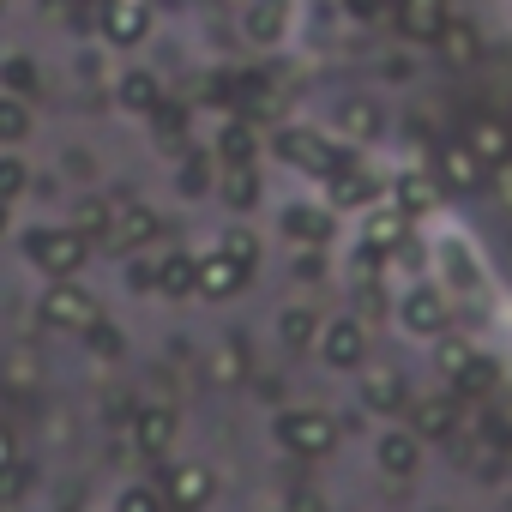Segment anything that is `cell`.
<instances>
[{
  "label": "cell",
  "mask_w": 512,
  "mask_h": 512,
  "mask_svg": "<svg viewBox=\"0 0 512 512\" xmlns=\"http://www.w3.org/2000/svg\"><path fill=\"white\" fill-rule=\"evenodd\" d=\"M284 446L302 452V458H320V452L338 446V428L326 416H284Z\"/></svg>",
  "instance_id": "6da1fadb"
},
{
  "label": "cell",
  "mask_w": 512,
  "mask_h": 512,
  "mask_svg": "<svg viewBox=\"0 0 512 512\" xmlns=\"http://www.w3.org/2000/svg\"><path fill=\"white\" fill-rule=\"evenodd\" d=\"M163 500H169V506H187V512H193V506H205V500H211V470H199V464H181V470L169 476Z\"/></svg>",
  "instance_id": "7a4b0ae2"
},
{
  "label": "cell",
  "mask_w": 512,
  "mask_h": 512,
  "mask_svg": "<svg viewBox=\"0 0 512 512\" xmlns=\"http://www.w3.org/2000/svg\"><path fill=\"white\" fill-rule=\"evenodd\" d=\"M380 464H386V476H410L416 470V440L410 434H386L380 440Z\"/></svg>",
  "instance_id": "3957f363"
},
{
  "label": "cell",
  "mask_w": 512,
  "mask_h": 512,
  "mask_svg": "<svg viewBox=\"0 0 512 512\" xmlns=\"http://www.w3.org/2000/svg\"><path fill=\"white\" fill-rule=\"evenodd\" d=\"M25 488H31V470L25 464H0V506H13V500H25Z\"/></svg>",
  "instance_id": "277c9868"
},
{
  "label": "cell",
  "mask_w": 512,
  "mask_h": 512,
  "mask_svg": "<svg viewBox=\"0 0 512 512\" xmlns=\"http://www.w3.org/2000/svg\"><path fill=\"white\" fill-rule=\"evenodd\" d=\"M169 434H175V428H169V416H163V410H151V416L139 422V446H145V452H163V446H169Z\"/></svg>",
  "instance_id": "5b68a950"
},
{
  "label": "cell",
  "mask_w": 512,
  "mask_h": 512,
  "mask_svg": "<svg viewBox=\"0 0 512 512\" xmlns=\"http://www.w3.org/2000/svg\"><path fill=\"white\" fill-rule=\"evenodd\" d=\"M452 428V410L446 404H422L416 410V434H446Z\"/></svg>",
  "instance_id": "8992f818"
},
{
  "label": "cell",
  "mask_w": 512,
  "mask_h": 512,
  "mask_svg": "<svg viewBox=\"0 0 512 512\" xmlns=\"http://www.w3.org/2000/svg\"><path fill=\"white\" fill-rule=\"evenodd\" d=\"M115 512H163V494H151V488H127V494L115 500Z\"/></svg>",
  "instance_id": "52a82bcc"
},
{
  "label": "cell",
  "mask_w": 512,
  "mask_h": 512,
  "mask_svg": "<svg viewBox=\"0 0 512 512\" xmlns=\"http://www.w3.org/2000/svg\"><path fill=\"white\" fill-rule=\"evenodd\" d=\"M326 356H332V362H356V356H362V344H356V332H350V326H344V332H332V344H326Z\"/></svg>",
  "instance_id": "ba28073f"
},
{
  "label": "cell",
  "mask_w": 512,
  "mask_h": 512,
  "mask_svg": "<svg viewBox=\"0 0 512 512\" xmlns=\"http://www.w3.org/2000/svg\"><path fill=\"white\" fill-rule=\"evenodd\" d=\"M368 398H374V404H386V410H392V404H398V380H386V374H380V380H374V386H368Z\"/></svg>",
  "instance_id": "9c48e42d"
},
{
  "label": "cell",
  "mask_w": 512,
  "mask_h": 512,
  "mask_svg": "<svg viewBox=\"0 0 512 512\" xmlns=\"http://www.w3.org/2000/svg\"><path fill=\"white\" fill-rule=\"evenodd\" d=\"M434 314H440V308H434V302H428V296H416V302H410V320H416V326H428V320H434Z\"/></svg>",
  "instance_id": "30bf717a"
},
{
  "label": "cell",
  "mask_w": 512,
  "mask_h": 512,
  "mask_svg": "<svg viewBox=\"0 0 512 512\" xmlns=\"http://www.w3.org/2000/svg\"><path fill=\"white\" fill-rule=\"evenodd\" d=\"M7 458H13V446H7V440H0V464H7Z\"/></svg>",
  "instance_id": "8fae6325"
},
{
  "label": "cell",
  "mask_w": 512,
  "mask_h": 512,
  "mask_svg": "<svg viewBox=\"0 0 512 512\" xmlns=\"http://www.w3.org/2000/svg\"><path fill=\"white\" fill-rule=\"evenodd\" d=\"M506 512H512V506H506Z\"/></svg>",
  "instance_id": "7c38bea8"
}]
</instances>
